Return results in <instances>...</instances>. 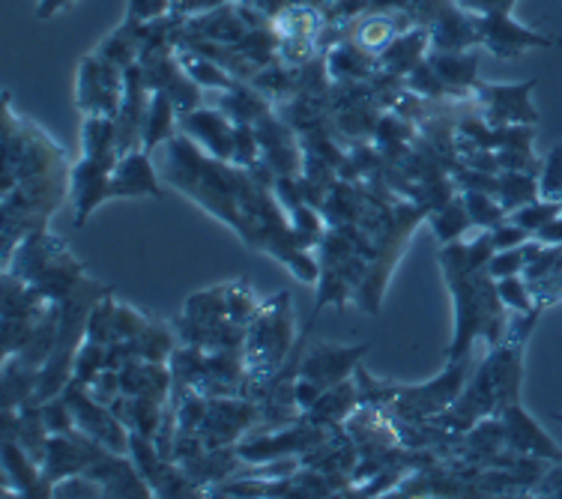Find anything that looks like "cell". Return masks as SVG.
Segmentation results:
<instances>
[{"mask_svg": "<svg viewBox=\"0 0 562 499\" xmlns=\"http://www.w3.org/2000/svg\"><path fill=\"white\" fill-rule=\"evenodd\" d=\"M123 72L117 64L105 57H85L78 66L76 102L85 114H117L120 97H123Z\"/></svg>", "mask_w": 562, "mask_h": 499, "instance_id": "6da1fadb", "label": "cell"}, {"mask_svg": "<svg viewBox=\"0 0 562 499\" xmlns=\"http://www.w3.org/2000/svg\"><path fill=\"white\" fill-rule=\"evenodd\" d=\"M288 348H291V324H288V294H284L270 308H260L255 317V329L249 332V356L255 365L267 371L279 365Z\"/></svg>", "mask_w": 562, "mask_h": 499, "instance_id": "7a4b0ae2", "label": "cell"}, {"mask_svg": "<svg viewBox=\"0 0 562 499\" xmlns=\"http://www.w3.org/2000/svg\"><path fill=\"white\" fill-rule=\"evenodd\" d=\"M479 39L491 48V55L512 60V57L524 55L530 48H551L557 39L541 36V33L530 31L512 19V12H494V15H476Z\"/></svg>", "mask_w": 562, "mask_h": 499, "instance_id": "3957f363", "label": "cell"}, {"mask_svg": "<svg viewBox=\"0 0 562 499\" xmlns=\"http://www.w3.org/2000/svg\"><path fill=\"white\" fill-rule=\"evenodd\" d=\"M536 78L524 84H476V93L485 102V120L491 126H532L539 114L532 109L530 93Z\"/></svg>", "mask_w": 562, "mask_h": 499, "instance_id": "277c9868", "label": "cell"}, {"mask_svg": "<svg viewBox=\"0 0 562 499\" xmlns=\"http://www.w3.org/2000/svg\"><path fill=\"white\" fill-rule=\"evenodd\" d=\"M464 362L454 359V365L446 371L440 381H434L431 386H419V389H404L398 392V410L407 416V419H422V416H434V412L452 407V401L458 398V392L464 386Z\"/></svg>", "mask_w": 562, "mask_h": 499, "instance_id": "5b68a950", "label": "cell"}, {"mask_svg": "<svg viewBox=\"0 0 562 499\" xmlns=\"http://www.w3.org/2000/svg\"><path fill=\"white\" fill-rule=\"evenodd\" d=\"M117 159H81V162L76 165V171L69 177V197H72L78 206V225L93 213V206H99L109 197L111 168H114Z\"/></svg>", "mask_w": 562, "mask_h": 499, "instance_id": "8992f818", "label": "cell"}, {"mask_svg": "<svg viewBox=\"0 0 562 499\" xmlns=\"http://www.w3.org/2000/svg\"><path fill=\"white\" fill-rule=\"evenodd\" d=\"M135 195H162L156 171H153L147 150H130L120 156L111 168L109 197H135Z\"/></svg>", "mask_w": 562, "mask_h": 499, "instance_id": "52a82bcc", "label": "cell"}, {"mask_svg": "<svg viewBox=\"0 0 562 499\" xmlns=\"http://www.w3.org/2000/svg\"><path fill=\"white\" fill-rule=\"evenodd\" d=\"M368 344H359V348H329V344H317L314 350H308V356L303 362V377L314 381L321 389H329L336 383L347 381V374L353 371L359 359L366 356Z\"/></svg>", "mask_w": 562, "mask_h": 499, "instance_id": "ba28073f", "label": "cell"}, {"mask_svg": "<svg viewBox=\"0 0 562 499\" xmlns=\"http://www.w3.org/2000/svg\"><path fill=\"white\" fill-rule=\"evenodd\" d=\"M234 126L225 111L195 109L180 114V129L204 144L206 150L216 152V159H231L234 152Z\"/></svg>", "mask_w": 562, "mask_h": 499, "instance_id": "9c48e42d", "label": "cell"}, {"mask_svg": "<svg viewBox=\"0 0 562 499\" xmlns=\"http://www.w3.org/2000/svg\"><path fill=\"white\" fill-rule=\"evenodd\" d=\"M503 424H506V445L515 449V452H524V455L532 457H548V461H557L562 464V449L553 445V440L539 424L532 422L527 412L520 410L518 404H512L503 410Z\"/></svg>", "mask_w": 562, "mask_h": 499, "instance_id": "30bf717a", "label": "cell"}, {"mask_svg": "<svg viewBox=\"0 0 562 499\" xmlns=\"http://www.w3.org/2000/svg\"><path fill=\"white\" fill-rule=\"evenodd\" d=\"M482 43L479 39L476 15L461 10V7H446L431 22V45L446 48V52H464L470 45Z\"/></svg>", "mask_w": 562, "mask_h": 499, "instance_id": "8fae6325", "label": "cell"}, {"mask_svg": "<svg viewBox=\"0 0 562 499\" xmlns=\"http://www.w3.org/2000/svg\"><path fill=\"white\" fill-rule=\"evenodd\" d=\"M431 45V31L428 27H413V31H401L383 52H380V66L390 76H411L413 69L425 60V48Z\"/></svg>", "mask_w": 562, "mask_h": 499, "instance_id": "7c38bea8", "label": "cell"}, {"mask_svg": "<svg viewBox=\"0 0 562 499\" xmlns=\"http://www.w3.org/2000/svg\"><path fill=\"white\" fill-rule=\"evenodd\" d=\"M428 64L434 66V72L443 78V84L454 97H464L467 90L476 88L479 72V55L476 52H446V48H434L428 55Z\"/></svg>", "mask_w": 562, "mask_h": 499, "instance_id": "4fadbf2b", "label": "cell"}, {"mask_svg": "<svg viewBox=\"0 0 562 499\" xmlns=\"http://www.w3.org/2000/svg\"><path fill=\"white\" fill-rule=\"evenodd\" d=\"M378 60L380 57H374V52H368L366 45L353 39V43H338L326 57V66H329V76L336 78L338 84H345V81H362L374 76L380 66Z\"/></svg>", "mask_w": 562, "mask_h": 499, "instance_id": "5bb4252c", "label": "cell"}, {"mask_svg": "<svg viewBox=\"0 0 562 499\" xmlns=\"http://www.w3.org/2000/svg\"><path fill=\"white\" fill-rule=\"evenodd\" d=\"M3 467H7V478H15L24 497H52L55 494L52 481H45L43 473L31 467L22 445H15L12 440H3Z\"/></svg>", "mask_w": 562, "mask_h": 499, "instance_id": "9a60e30c", "label": "cell"}, {"mask_svg": "<svg viewBox=\"0 0 562 499\" xmlns=\"http://www.w3.org/2000/svg\"><path fill=\"white\" fill-rule=\"evenodd\" d=\"M173 117H177V105L165 90H150V109L144 120V150L150 152L153 147L171 141L173 138Z\"/></svg>", "mask_w": 562, "mask_h": 499, "instance_id": "2e32d148", "label": "cell"}, {"mask_svg": "<svg viewBox=\"0 0 562 499\" xmlns=\"http://www.w3.org/2000/svg\"><path fill=\"white\" fill-rule=\"evenodd\" d=\"M324 440V431H291V434L284 436H263L258 443L243 445L239 449V455L251 457V461H267V457H279L284 452H293V449H305V445L321 443Z\"/></svg>", "mask_w": 562, "mask_h": 499, "instance_id": "e0dca14e", "label": "cell"}, {"mask_svg": "<svg viewBox=\"0 0 562 499\" xmlns=\"http://www.w3.org/2000/svg\"><path fill=\"white\" fill-rule=\"evenodd\" d=\"M183 69L189 72V78L195 81L198 88H222V90H234L239 88L243 81H239L234 72H227L225 66L216 64V60H210V57L198 55L189 48V55H183Z\"/></svg>", "mask_w": 562, "mask_h": 499, "instance_id": "ac0fdd59", "label": "cell"}, {"mask_svg": "<svg viewBox=\"0 0 562 499\" xmlns=\"http://www.w3.org/2000/svg\"><path fill=\"white\" fill-rule=\"evenodd\" d=\"M539 185L532 180V174H524V171H506V174L499 177V192L497 201L503 204L506 213H515L518 206L532 204L536 197H539Z\"/></svg>", "mask_w": 562, "mask_h": 499, "instance_id": "d6986e66", "label": "cell"}, {"mask_svg": "<svg viewBox=\"0 0 562 499\" xmlns=\"http://www.w3.org/2000/svg\"><path fill=\"white\" fill-rule=\"evenodd\" d=\"M470 225H473V218H470V209H467L464 201H449V204L437 206L431 216V228L440 242H452V239L461 237Z\"/></svg>", "mask_w": 562, "mask_h": 499, "instance_id": "ffe728a7", "label": "cell"}, {"mask_svg": "<svg viewBox=\"0 0 562 499\" xmlns=\"http://www.w3.org/2000/svg\"><path fill=\"white\" fill-rule=\"evenodd\" d=\"M105 356H109V348L93 341V338H87L85 344L78 348L76 359H72L76 362V381L85 383V386H93V381L105 371Z\"/></svg>", "mask_w": 562, "mask_h": 499, "instance_id": "44dd1931", "label": "cell"}, {"mask_svg": "<svg viewBox=\"0 0 562 499\" xmlns=\"http://www.w3.org/2000/svg\"><path fill=\"white\" fill-rule=\"evenodd\" d=\"M557 216H562V201H532V204L518 206L515 213H512V222L520 225L524 230H530V234H539L548 222H553Z\"/></svg>", "mask_w": 562, "mask_h": 499, "instance_id": "7402d4cb", "label": "cell"}, {"mask_svg": "<svg viewBox=\"0 0 562 499\" xmlns=\"http://www.w3.org/2000/svg\"><path fill=\"white\" fill-rule=\"evenodd\" d=\"M464 204L470 209V218H473V225L479 228H497L503 216H506V209L499 201H494V195H487V192H476V189H470L464 195Z\"/></svg>", "mask_w": 562, "mask_h": 499, "instance_id": "603a6c76", "label": "cell"}, {"mask_svg": "<svg viewBox=\"0 0 562 499\" xmlns=\"http://www.w3.org/2000/svg\"><path fill=\"white\" fill-rule=\"evenodd\" d=\"M132 344L138 350L140 359L147 362H165L171 356V336L165 332L162 324H147L138 338H132Z\"/></svg>", "mask_w": 562, "mask_h": 499, "instance_id": "cb8c5ba5", "label": "cell"}, {"mask_svg": "<svg viewBox=\"0 0 562 499\" xmlns=\"http://www.w3.org/2000/svg\"><path fill=\"white\" fill-rule=\"evenodd\" d=\"M258 311H260V305L251 299L246 284H234V287H227V317H231L234 324L246 326L249 320L258 317Z\"/></svg>", "mask_w": 562, "mask_h": 499, "instance_id": "d4e9b609", "label": "cell"}, {"mask_svg": "<svg viewBox=\"0 0 562 499\" xmlns=\"http://www.w3.org/2000/svg\"><path fill=\"white\" fill-rule=\"evenodd\" d=\"M258 132H255V123H237L234 126V152H231V159L237 165H255L258 162Z\"/></svg>", "mask_w": 562, "mask_h": 499, "instance_id": "484cf974", "label": "cell"}, {"mask_svg": "<svg viewBox=\"0 0 562 499\" xmlns=\"http://www.w3.org/2000/svg\"><path fill=\"white\" fill-rule=\"evenodd\" d=\"M524 266H527V258H524V246H518V249L494 251L485 270L491 279H497L499 282V279H512V275L524 272Z\"/></svg>", "mask_w": 562, "mask_h": 499, "instance_id": "4316f807", "label": "cell"}, {"mask_svg": "<svg viewBox=\"0 0 562 499\" xmlns=\"http://www.w3.org/2000/svg\"><path fill=\"white\" fill-rule=\"evenodd\" d=\"M541 197H551V201H560L562 195V147H553L548 152V162L541 168L539 180Z\"/></svg>", "mask_w": 562, "mask_h": 499, "instance_id": "83f0119b", "label": "cell"}, {"mask_svg": "<svg viewBox=\"0 0 562 499\" xmlns=\"http://www.w3.org/2000/svg\"><path fill=\"white\" fill-rule=\"evenodd\" d=\"M407 84H411L416 93H428L431 99H440L449 93V88L443 84V78L434 72V66L428 64V60H422V64L413 69L411 76H407Z\"/></svg>", "mask_w": 562, "mask_h": 499, "instance_id": "f1b7e54d", "label": "cell"}, {"mask_svg": "<svg viewBox=\"0 0 562 499\" xmlns=\"http://www.w3.org/2000/svg\"><path fill=\"white\" fill-rule=\"evenodd\" d=\"M497 294L499 299L512 308H518L524 315H530L532 311V287L520 282L518 275H512V279H499L497 282Z\"/></svg>", "mask_w": 562, "mask_h": 499, "instance_id": "f546056e", "label": "cell"}, {"mask_svg": "<svg viewBox=\"0 0 562 499\" xmlns=\"http://www.w3.org/2000/svg\"><path fill=\"white\" fill-rule=\"evenodd\" d=\"M171 7L173 0H130L126 19H132V22H156V19H162Z\"/></svg>", "mask_w": 562, "mask_h": 499, "instance_id": "4dcf8cb0", "label": "cell"}, {"mask_svg": "<svg viewBox=\"0 0 562 499\" xmlns=\"http://www.w3.org/2000/svg\"><path fill=\"white\" fill-rule=\"evenodd\" d=\"M491 239H494V249L506 251V249H518L524 246L527 239H530V230H524L520 225H497V228H491Z\"/></svg>", "mask_w": 562, "mask_h": 499, "instance_id": "1f68e13d", "label": "cell"}, {"mask_svg": "<svg viewBox=\"0 0 562 499\" xmlns=\"http://www.w3.org/2000/svg\"><path fill=\"white\" fill-rule=\"evenodd\" d=\"M454 3L473 15H494V12H512L518 0H454Z\"/></svg>", "mask_w": 562, "mask_h": 499, "instance_id": "d6a6232c", "label": "cell"}, {"mask_svg": "<svg viewBox=\"0 0 562 499\" xmlns=\"http://www.w3.org/2000/svg\"><path fill=\"white\" fill-rule=\"evenodd\" d=\"M536 239H541L544 246H562V216L548 222V225L536 234Z\"/></svg>", "mask_w": 562, "mask_h": 499, "instance_id": "836d02e7", "label": "cell"}, {"mask_svg": "<svg viewBox=\"0 0 562 499\" xmlns=\"http://www.w3.org/2000/svg\"><path fill=\"white\" fill-rule=\"evenodd\" d=\"M76 0H40L36 3V19H52L57 10H64V7H72Z\"/></svg>", "mask_w": 562, "mask_h": 499, "instance_id": "e575fe53", "label": "cell"}, {"mask_svg": "<svg viewBox=\"0 0 562 499\" xmlns=\"http://www.w3.org/2000/svg\"><path fill=\"white\" fill-rule=\"evenodd\" d=\"M557 419H560V422H562V416H557Z\"/></svg>", "mask_w": 562, "mask_h": 499, "instance_id": "d590c367", "label": "cell"}, {"mask_svg": "<svg viewBox=\"0 0 562 499\" xmlns=\"http://www.w3.org/2000/svg\"><path fill=\"white\" fill-rule=\"evenodd\" d=\"M560 201H562V195H560Z\"/></svg>", "mask_w": 562, "mask_h": 499, "instance_id": "8d00e7d4", "label": "cell"}]
</instances>
